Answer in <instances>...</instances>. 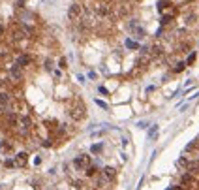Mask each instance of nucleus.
<instances>
[{
	"mask_svg": "<svg viewBox=\"0 0 199 190\" xmlns=\"http://www.w3.org/2000/svg\"><path fill=\"white\" fill-rule=\"evenodd\" d=\"M68 113H70V117L73 119V120H81V119H85V106L81 102H77V106H73V107H70V111H68Z\"/></svg>",
	"mask_w": 199,
	"mask_h": 190,
	"instance_id": "f257e3e1",
	"label": "nucleus"
},
{
	"mask_svg": "<svg viewBox=\"0 0 199 190\" xmlns=\"http://www.w3.org/2000/svg\"><path fill=\"white\" fill-rule=\"evenodd\" d=\"M17 126H19V132L23 134V136H27L30 130H32V119L30 117H19V123H17Z\"/></svg>",
	"mask_w": 199,
	"mask_h": 190,
	"instance_id": "f03ea898",
	"label": "nucleus"
},
{
	"mask_svg": "<svg viewBox=\"0 0 199 190\" xmlns=\"http://www.w3.org/2000/svg\"><path fill=\"white\" fill-rule=\"evenodd\" d=\"M90 166V156L88 154H79L75 160H73V168L75 169H86Z\"/></svg>",
	"mask_w": 199,
	"mask_h": 190,
	"instance_id": "7ed1b4c3",
	"label": "nucleus"
},
{
	"mask_svg": "<svg viewBox=\"0 0 199 190\" xmlns=\"http://www.w3.org/2000/svg\"><path fill=\"white\" fill-rule=\"evenodd\" d=\"M81 11H83L81 4L73 2L70 8H68V17H70V19H79V17H81Z\"/></svg>",
	"mask_w": 199,
	"mask_h": 190,
	"instance_id": "20e7f679",
	"label": "nucleus"
},
{
	"mask_svg": "<svg viewBox=\"0 0 199 190\" xmlns=\"http://www.w3.org/2000/svg\"><path fill=\"white\" fill-rule=\"evenodd\" d=\"M101 175H103V179H105V181H115V177H117V169H115V168H111V166H107V168H103Z\"/></svg>",
	"mask_w": 199,
	"mask_h": 190,
	"instance_id": "39448f33",
	"label": "nucleus"
},
{
	"mask_svg": "<svg viewBox=\"0 0 199 190\" xmlns=\"http://www.w3.org/2000/svg\"><path fill=\"white\" fill-rule=\"evenodd\" d=\"M15 166H19V168H24V166H27V162H28V154L27 152H19V154H17V156H15Z\"/></svg>",
	"mask_w": 199,
	"mask_h": 190,
	"instance_id": "423d86ee",
	"label": "nucleus"
},
{
	"mask_svg": "<svg viewBox=\"0 0 199 190\" xmlns=\"http://www.w3.org/2000/svg\"><path fill=\"white\" fill-rule=\"evenodd\" d=\"M10 75H11V79L13 81H21L23 79V72H21V66H11V70H10Z\"/></svg>",
	"mask_w": 199,
	"mask_h": 190,
	"instance_id": "0eeeda50",
	"label": "nucleus"
},
{
	"mask_svg": "<svg viewBox=\"0 0 199 190\" xmlns=\"http://www.w3.org/2000/svg\"><path fill=\"white\" fill-rule=\"evenodd\" d=\"M17 123H19V117H17L15 113H6V124L8 126H17Z\"/></svg>",
	"mask_w": 199,
	"mask_h": 190,
	"instance_id": "6e6552de",
	"label": "nucleus"
},
{
	"mask_svg": "<svg viewBox=\"0 0 199 190\" xmlns=\"http://www.w3.org/2000/svg\"><path fill=\"white\" fill-rule=\"evenodd\" d=\"M30 62H32V57H30V55H21L19 58H17V66H21V68L28 66Z\"/></svg>",
	"mask_w": 199,
	"mask_h": 190,
	"instance_id": "1a4fd4ad",
	"label": "nucleus"
},
{
	"mask_svg": "<svg viewBox=\"0 0 199 190\" xmlns=\"http://www.w3.org/2000/svg\"><path fill=\"white\" fill-rule=\"evenodd\" d=\"M8 103H10V94L0 90V106L4 107V106H8Z\"/></svg>",
	"mask_w": 199,
	"mask_h": 190,
	"instance_id": "9d476101",
	"label": "nucleus"
},
{
	"mask_svg": "<svg viewBox=\"0 0 199 190\" xmlns=\"http://www.w3.org/2000/svg\"><path fill=\"white\" fill-rule=\"evenodd\" d=\"M109 11H111L109 4H100V8H98V13L100 15H109Z\"/></svg>",
	"mask_w": 199,
	"mask_h": 190,
	"instance_id": "9b49d317",
	"label": "nucleus"
},
{
	"mask_svg": "<svg viewBox=\"0 0 199 190\" xmlns=\"http://www.w3.org/2000/svg\"><path fill=\"white\" fill-rule=\"evenodd\" d=\"M32 19H34L32 13H28V11H23V13H21V21H23V23H30Z\"/></svg>",
	"mask_w": 199,
	"mask_h": 190,
	"instance_id": "f8f14e48",
	"label": "nucleus"
},
{
	"mask_svg": "<svg viewBox=\"0 0 199 190\" xmlns=\"http://www.w3.org/2000/svg\"><path fill=\"white\" fill-rule=\"evenodd\" d=\"M171 21H173V13H169V15H163L160 23H162V27H165V25H169Z\"/></svg>",
	"mask_w": 199,
	"mask_h": 190,
	"instance_id": "ddd939ff",
	"label": "nucleus"
},
{
	"mask_svg": "<svg viewBox=\"0 0 199 190\" xmlns=\"http://www.w3.org/2000/svg\"><path fill=\"white\" fill-rule=\"evenodd\" d=\"M165 8H169V0H160L158 2V11H163Z\"/></svg>",
	"mask_w": 199,
	"mask_h": 190,
	"instance_id": "4468645a",
	"label": "nucleus"
},
{
	"mask_svg": "<svg viewBox=\"0 0 199 190\" xmlns=\"http://www.w3.org/2000/svg\"><path fill=\"white\" fill-rule=\"evenodd\" d=\"M184 68H186V62H178V64H175V68H173V72H175V74H180V72L184 70Z\"/></svg>",
	"mask_w": 199,
	"mask_h": 190,
	"instance_id": "2eb2a0df",
	"label": "nucleus"
},
{
	"mask_svg": "<svg viewBox=\"0 0 199 190\" xmlns=\"http://www.w3.org/2000/svg\"><path fill=\"white\" fill-rule=\"evenodd\" d=\"M126 47L128 49H137L139 45H137V41H133V40H126Z\"/></svg>",
	"mask_w": 199,
	"mask_h": 190,
	"instance_id": "dca6fc26",
	"label": "nucleus"
},
{
	"mask_svg": "<svg viewBox=\"0 0 199 190\" xmlns=\"http://www.w3.org/2000/svg\"><path fill=\"white\" fill-rule=\"evenodd\" d=\"M85 173H86V175H88V177H94V175H96V168H92V166H88V168H86V169H85Z\"/></svg>",
	"mask_w": 199,
	"mask_h": 190,
	"instance_id": "f3484780",
	"label": "nucleus"
},
{
	"mask_svg": "<svg viewBox=\"0 0 199 190\" xmlns=\"http://www.w3.org/2000/svg\"><path fill=\"white\" fill-rule=\"evenodd\" d=\"M195 57H197L195 53L190 55V57H188V60H186V66H188V64H194V62H195Z\"/></svg>",
	"mask_w": 199,
	"mask_h": 190,
	"instance_id": "a211bd4d",
	"label": "nucleus"
},
{
	"mask_svg": "<svg viewBox=\"0 0 199 190\" xmlns=\"http://www.w3.org/2000/svg\"><path fill=\"white\" fill-rule=\"evenodd\" d=\"M92 154H98V152H101V145H92Z\"/></svg>",
	"mask_w": 199,
	"mask_h": 190,
	"instance_id": "6ab92c4d",
	"label": "nucleus"
},
{
	"mask_svg": "<svg viewBox=\"0 0 199 190\" xmlns=\"http://www.w3.org/2000/svg\"><path fill=\"white\" fill-rule=\"evenodd\" d=\"M156 132H158V126H152L150 132H149V137H154V136H156Z\"/></svg>",
	"mask_w": 199,
	"mask_h": 190,
	"instance_id": "aec40b11",
	"label": "nucleus"
},
{
	"mask_svg": "<svg viewBox=\"0 0 199 190\" xmlns=\"http://www.w3.org/2000/svg\"><path fill=\"white\" fill-rule=\"evenodd\" d=\"M96 103H98V106H100V107H103V109H107V103H105V102H101V100H96Z\"/></svg>",
	"mask_w": 199,
	"mask_h": 190,
	"instance_id": "412c9836",
	"label": "nucleus"
},
{
	"mask_svg": "<svg viewBox=\"0 0 199 190\" xmlns=\"http://www.w3.org/2000/svg\"><path fill=\"white\" fill-rule=\"evenodd\" d=\"M152 51H154V55H162V47H152Z\"/></svg>",
	"mask_w": 199,
	"mask_h": 190,
	"instance_id": "4be33fe9",
	"label": "nucleus"
},
{
	"mask_svg": "<svg viewBox=\"0 0 199 190\" xmlns=\"http://www.w3.org/2000/svg\"><path fill=\"white\" fill-rule=\"evenodd\" d=\"M137 126H139V128H146V126H149V123H146V120H141V123L137 124Z\"/></svg>",
	"mask_w": 199,
	"mask_h": 190,
	"instance_id": "5701e85b",
	"label": "nucleus"
},
{
	"mask_svg": "<svg viewBox=\"0 0 199 190\" xmlns=\"http://www.w3.org/2000/svg\"><path fill=\"white\" fill-rule=\"evenodd\" d=\"M6 166L11 168V166H15V162H13V160H6Z\"/></svg>",
	"mask_w": 199,
	"mask_h": 190,
	"instance_id": "b1692460",
	"label": "nucleus"
},
{
	"mask_svg": "<svg viewBox=\"0 0 199 190\" xmlns=\"http://www.w3.org/2000/svg\"><path fill=\"white\" fill-rule=\"evenodd\" d=\"M100 92H101V94H109V90H107L105 87H100Z\"/></svg>",
	"mask_w": 199,
	"mask_h": 190,
	"instance_id": "393cba45",
	"label": "nucleus"
},
{
	"mask_svg": "<svg viewBox=\"0 0 199 190\" xmlns=\"http://www.w3.org/2000/svg\"><path fill=\"white\" fill-rule=\"evenodd\" d=\"M60 68H66V58H60Z\"/></svg>",
	"mask_w": 199,
	"mask_h": 190,
	"instance_id": "a878e982",
	"label": "nucleus"
},
{
	"mask_svg": "<svg viewBox=\"0 0 199 190\" xmlns=\"http://www.w3.org/2000/svg\"><path fill=\"white\" fill-rule=\"evenodd\" d=\"M45 68H47V70H51V68H53V66H51V60H45Z\"/></svg>",
	"mask_w": 199,
	"mask_h": 190,
	"instance_id": "bb28decb",
	"label": "nucleus"
},
{
	"mask_svg": "<svg viewBox=\"0 0 199 190\" xmlns=\"http://www.w3.org/2000/svg\"><path fill=\"white\" fill-rule=\"evenodd\" d=\"M2 34H4V27H2V25H0V36H2Z\"/></svg>",
	"mask_w": 199,
	"mask_h": 190,
	"instance_id": "cd10ccee",
	"label": "nucleus"
},
{
	"mask_svg": "<svg viewBox=\"0 0 199 190\" xmlns=\"http://www.w3.org/2000/svg\"><path fill=\"white\" fill-rule=\"evenodd\" d=\"M171 190H182V188H180V186H173Z\"/></svg>",
	"mask_w": 199,
	"mask_h": 190,
	"instance_id": "c85d7f7f",
	"label": "nucleus"
},
{
	"mask_svg": "<svg viewBox=\"0 0 199 190\" xmlns=\"http://www.w3.org/2000/svg\"><path fill=\"white\" fill-rule=\"evenodd\" d=\"M2 87H4V81H2V79H0V89H2Z\"/></svg>",
	"mask_w": 199,
	"mask_h": 190,
	"instance_id": "c756f323",
	"label": "nucleus"
},
{
	"mask_svg": "<svg viewBox=\"0 0 199 190\" xmlns=\"http://www.w3.org/2000/svg\"><path fill=\"white\" fill-rule=\"evenodd\" d=\"M0 149H4V143L2 141H0Z\"/></svg>",
	"mask_w": 199,
	"mask_h": 190,
	"instance_id": "7c9ffc66",
	"label": "nucleus"
},
{
	"mask_svg": "<svg viewBox=\"0 0 199 190\" xmlns=\"http://www.w3.org/2000/svg\"><path fill=\"white\" fill-rule=\"evenodd\" d=\"M0 115H2V106H0Z\"/></svg>",
	"mask_w": 199,
	"mask_h": 190,
	"instance_id": "2f4dec72",
	"label": "nucleus"
},
{
	"mask_svg": "<svg viewBox=\"0 0 199 190\" xmlns=\"http://www.w3.org/2000/svg\"><path fill=\"white\" fill-rule=\"evenodd\" d=\"M188 2H192V0H188Z\"/></svg>",
	"mask_w": 199,
	"mask_h": 190,
	"instance_id": "473e14b6",
	"label": "nucleus"
}]
</instances>
